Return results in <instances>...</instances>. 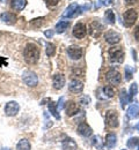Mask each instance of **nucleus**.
<instances>
[{
	"label": "nucleus",
	"mask_w": 139,
	"mask_h": 150,
	"mask_svg": "<svg viewBox=\"0 0 139 150\" xmlns=\"http://www.w3.org/2000/svg\"><path fill=\"white\" fill-rule=\"evenodd\" d=\"M92 143L94 144V147H96L98 149L102 150V144H101V141H100V137L99 136H93V139H92Z\"/></svg>",
	"instance_id": "32"
},
{
	"label": "nucleus",
	"mask_w": 139,
	"mask_h": 150,
	"mask_svg": "<svg viewBox=\"0 0 139 150\" xmlns=\"http://www.w3.org/2000/svg\"><path fill=\"white\" fill-rule=\"evenodd\" d=\"M119 100H120V106H122L123 109H125V105H126L128 103H130V97H129V95H128L125 89H122V90H120Z\"/></svg>",
	"instance_id": "21"
},
{
	"label": "nucleus",
	"mask_w": 139,
	"mask_h": 150,
	"mask_svg": "<svg viewBox=\"0 0 139 150\" xmlns=\"http://www.w3.org/2000/svg\"><path fill=\"white\" fill-rule=\"evenodd\" d=\"M16 149L18 150H30V143L28 140L26 139H22L19 141L18 146H16Z\"/></svg>",
	"instance_id": "25"
},
{
	"label": "nucleus",
	"mask_w": 139,
	"mask_h": 150,
	"mask_svg": "<svg viewBox=\"0 0 139 150\" xmlns=\"http://www.w3.org/2000/svg\"><path fill=\"white\" fill-rule=\"evenodd\" d=\"M138 144H139V139L137 136L130 137V139L128 140V142H126V147H128L129 149H135Z\"/></svg>",
	"instance_id": "26"
},
{
	"label": "nucleus",
	"mask_w": 139,
	"mask_h": 150,
	"mask_svg": "<svg viewBox=\"0 0 139 150\" xmlns=\"http://www.w3.org/2000/svg\"><path fill=\"white\" fill-rule=\"evenodd\" d=\"M99 1H101V5H104V6H108L111 2V0H99Z\"/></svg>",
	"instance_id": "38"
},
{
	"label": "nucleus",
	"mask_w": 139,
	"mask_h": 150,
	"mask_svg": "<svg viewBox=\"0 0 139 150\" xmlns=\"http://www.w3.org/2000/svg\"><path fill=\"white\" fill-rule=\"evenodd\" d=\"M138 150H139V144H138Z\"/></svg>",
	"instance_id": "44"
},
{
	"label": "nucleus",
	"mask_w": 139,
	"mask_h": 150,
	"mask_svg": "<svg viewBox=\"0 0 139 150\" xmlns=\"http://www.w3.org/2000/svg\"><path fill=\"white\" fill-rule=\"evenodd\" d=\"M19 110H20V106H19V104H18L16 102H14V100L8 102V103L6 104V106H5V113H6L8 117H14V115H16L18 112H19Z\"/></svg>",
	"instance_id": "8"
},
{
	"label": "nucleus",
	"mask_w": 139,
	"mask_h": 150,
	"mask_svg": "<svg viewBox=\"0 0 139 150\" xmlns=\"http://www.w3.org/2000/svg\"><path fill=\"white\" fill-rule=\"evenodd\" d=\"M68 57L72 59V60H79L80 58L82 57V50L79 46H76V45H72V46H68L67 50H66Z\"/></svg>",
	"instance_id": "9"
},
{
	"label": "nucleus",
	"mask_w": 139,
	"mask_h": 150,
	"mask_svg": "<svg viewBox=\"0 0 139 150\" xmlns=\"http://www.w3.org/2000/svg\"><path fill=\"white\" fill-rule=\"evenodd\" d=\"M103 93H104V96L105 97H108V98H111V97H114L115 96V90L111 88V87H109V86H105V87H103Z\"/></svg>",
	"instance_id": "29"
},
{
	"label": "nucleus",
	"mask_w": 139,
	"mask_h": 150,
	"mask_svg": "<svg viewBox=\"0 0 139 150\" xmlns=\"http://www.w3.org/2000/svg\"><path fill=\"white\" fill-rule=\"evenodd\" d=\"M82 89H83V84L79 80H72L68 84V90L73 94H79L82 91Z\"/></svg>",
	"instance_id": "12"
},
{
	"label": "nucleus",
	"mask_w": 139,
	"mask_h": 150,
	"mask_svg": "<svg viewBox=\"0 0 139 150\" xmlns=\"http://www.w3.org/2000/svg\"><path fill=\"white\" fill-rule=\"evenodd\" d=\"M79 111H80V109L77 103H74V102H68V103H67V105H66V114H67V115L73 117L74 114H77Z\"/></svg>",
	"instance_id": "18"
},
{
	"label": "nucleus",
	"mask_w": 139,
	"mask_h": 150,
	"mask_svg": "<svg viewBox=\"0 0 139 150\" xmlns=\"http://www.w3.org/2000/svg\"><path fill=\"white\" fill-rule=\"evenodd\" d=\"M1 150H11V149H8V148H4V149H1Z\"/></svg>",
	"instance_id": "42"
},
{
	"label": "nucleus",
	"mask_w": 139,
	"mask_h": 150,
	"mask_svg": "<svg viewBox=\"0 0 139 150\" xmlns=\"http://www.w3.org/2000/svg\"><path fill=\"white\" fill-rule=\"evenodd\" d=\"M48 108H49V111L51 112V114L57 119V120H59L60 119V115L59 113H58V109H57V106H56V104L52 102V100H49V104H48Z\"/></svg>",
	"instance_id": "24"
},
{
	"label": "nucleus",
	"mask_w": 139,
	"mask_h": 150,
	"mask_svg": "<svg viewBox=\"0 0 139 150\" xmlns=\"http://www.w3.org/2000/svg\"><path fill=\"white\" fill-rule=\"evenodd\" d=\"M80 102H81V103H82L83 105H87V104H89V102H91V99H89V97H87V96H86V97H82Z\"/></svg>",
	"instance_id": "34"
},
{
	"label": "nucleus",
	"mask_w": 139,
	"mask_h": 150,
	"mask_svg": "<svg viewBox=\"0 0 139 150\" xmlns=\"http://www.w3.org/2000/svg\"><path fill=\"white\" fill-rule=\"evenodd\" d=\"M104 38H105V42H107L108 44L114 45V44L119 43V40H120V35H119L118 33H116V31L110 30V31H108V33L104 35Z\"/></svg>",
	"instance_id": "11"
},
{
	"label": "nucleus",
	"mask_w": 139,
	"mask_h": 150,
	"mask_svg": "<svg viewBox=\"0 0 139 150\" xmlns=\"http://www.w3.org/2000/svg\"><path fill=\"white\" fill-rule=\"evenodd\" d=\"M116 143H117V136H116V134H114V133L107 134V136H105V146H107V148L111 149V148H114L116 146Z\"/></svg>",
	"instance_id": "19"
},
{
	"label": "nucleus",
	"mask_w": 139,
	"mask_h": 150,
	"mask_svg": "<svg viewBox=\"0 0 139 150\" xmlns=\"http://www.w3.org/2000/svg\"><path fill=\"white\" fill-rule=\"evenodd\" d=\"M110 62L113 64H122L124 60V52L120 47H111L108 52Z\"/></svg>",
	"instance_id": "2"
},
{
	"label": "nucleus",
	"mask_w": 139,
	"mask_h": 150,
	"mask_svg": "<svg viewBox=\"0 0 139 150\" xmlns=\"http://www.w3.org/2000/svg\"><path fill=\"white\" fill-rule=\"evenodd\" d=\"M137 129H138V131H139V125H138V126H137Z\"/></svg>",
	"instance_id": "43"
},
{
	"label": "nucleus",
	"mask_w": 139,
	"mask_h": 150,
	"mask_svg": "<svg viewBox=\"0 0 139 150\" xmlns=\"http://www.w3.org/2000/svg\"><path fill=\"white\" fill-rule=\"evenodd\" d=\"M23 57L28 64H36L40 59V49L35 44H27L23 51Z\"/></svg>",
	"instance_id": "1"
},
{
	"label": "nucleus",
	"mask_w": 139,
	"mask_h": 150,
	"mask_svg": "<svg viewBox=\"0 0 139 150\" xmlns=\"http://www.w3.org/2000/svg\"><path fill=\"white\" fill-rule=\"evenodd\" d=\"M59 1L60 0H46V2H48V5H49V6H56Z\"/></svg>",
	"instance_id": "36"
},
{
	"label": "nucleus",
	"mask_w": 139,
	"mask_h": 150,
	"mask_svg": "<svg viewBox=\"0 0 139 150\" xmlns=\"http://www.w3.org/2000/svg\"><path fill=\"white\" fill-rule=\"evenodd\" d=\"M104 19H105V22L109 23V24H114L115 23V14L111 9H108L104 14Z\"/></svg>",
	"instance_id": "27"
},
{
	"label": "nucleus",
	"mask_w": 139,
	"mask_h": 150,
	"mask_svg": "<svg viewBox=\"0 0 139 150\" xmlns=\"http://www.w3.org/2000/svg\"><path fill=\"white\" fill-rule=\"evenodd\" d=\"M45 53L48 57H53L56 53V45L52 43H46V47H45Z\"/></svg>",
	"instance_id": "28"
},
{
	"label": "nucleus",
	"mask_w": 139,
	"mask_h": 150,
	"mask_svg": "<svg viewBox=\"0 0 139 150\" xmlns=\"http://www.w3.org/2000/svg\"><path fill=\"white\" fill-rule=\"evenodd\" d=\"M80 13H81V8L79 7L78 4H71L66 9L65 12L63 13V18H67V19H71V18H74V16H78Z\"/></svg>",
	"instance_id": "6"
},
{
	"label": "nucleus",
	"mask_w": 139,
	"mask_h": 150,
	"mask_svg": "<svg viewBox=\"0 0 139 150\" xmlns=\"http://www.w3.org/2000/svg\"><path fill=\"white\" fill-rule=\"evenodd\" d=\"M68 27H70V21H59L56 24V31L58 34H63Z\"/></svg>",
	"instance_id": "22"
},
{
	"label": "nucleus",
	"mask_w": 139,
	"mask_h": 150,
	"mask_svg": "<svg viewBox=\"0 0 139 150\" xmlns=\"http://www.w3.org/2000/svg\"><path fill=\"white\" fill-rule=\"evenodd\" d=\"M77 132H78V134L82 135V136H86V137L91 136V135H92V133H93L92 128H91V127H89V126H88L86 122L80 124L79 126H78V129H77Z\"/></svg>",
	"instance_id": "17"
},
{
	"label": "nucleus",
	"mask_w": 139,
	"mask_h": 150,
	"mask_svg": "<svg viewBox=\"0 0 139 150\" xmlns=\"http://www.w3.org/2000/svg\"><path fill=\"white\" fill-rule=\"evenodd\" d=\"M126 114H128L129 118H136V117L139 114V105L138 104H132V105L129 108V110H128Z\"/></svg>",
	"instance_id": "23"
},
{
	"label": "nucleus",
	"mask_w": 139,
	"mask_h": 150,
	"mask_svg": "<svg viewBox=\"0 0 139 150\" xmlns=\"http://www.w3.org/2000/svg\"><path fill=\"white\" fill-rule=\"evenodd\" d=\"M105 79L110 84L118 86L122 81V75L119 74V72L116 69H110V71H108V73L105 75Z\"/></svg>",
	"instance_id": "7"
},
{
	"label": "nucleus",
	"mask_w": 139,
	"mask_h": 150,
	"mask_svg": "<svg viewBox=\"0 0 139 150\" xmlns=\"http://www.w3.org/2000/svg\"><path fill=\"white\" fill-rule=\"evenodd\" d=\"M133 69L130 66H125V81H130L132 79V74H133Z\"/></svg>",
	"instance_id": "30"
},
{
	"label": "nucleus",
	"mask_w": 139,
	"mask_h": 150,
	"mask_svg": "<svg viewBox=\"0 0 139 150\" xmlns=\"http://www.w3.org/2000/svg\"><path fill=\"white\" fill-rule=\"evenodd\" d=\"M105 124L111 127V128H115V127H118L119 122H118V113L116 112L115 110H109L105 113Z\"/></svg>",
	"instance_id": "3"
},
{
	"label": "nucleus",
	"mask_w": 139,
	"mask_h": 150,
	"mask_svg": "<svg viewBox=\"0 0 139 150\" xmlns=\"http://www.w3.org/2000/svg\"><path fill=\"white\" fill-rule=\"evenodd\" d=\"M22 80H23V82L28 86V87H35V86H37V83H38V77H37V75L35 74L34 72H31V71H26L23 75H22Z\"/></svg>",
	"instance_id": "4"
},
{
	"label": "nucleus",
	"mask_w": 139,
	"mask_h": 150,
	"mask_svg": "<svg viewBox=\"0 0 139 150\" xmlns=\"http://www.w3.org/2000/svg\"><path fill=\"white\" fill-rule=\"evenodd\" d=\"M61 148H63V150H78V146H77V143L73 139L67 137L63 141Z\"/></svg>",
	"instance_id": "16"
},
{
	"label": "nucleus",
	"mask_w": 139,
	"mask_h": 150,
	"mask_svg": "<svg viewBox=\"0 0 139 150\" xmlns=\"http://www.w3.org/2000/svg\"><path fill=\"white\" fill-rule=\"evenodd\" d=\"M138 18V14L135 9H128L124 14H123V19H124V24L126 27H132Z\"/></svg>",
	"instance_id": "5"
},
{
	"label": "nucleus",
	"mask_w": 139,
	"mask_h": 150,
	"mask_svg": "<svg viewBox=\"0 0 139 150\" xmlns=\"http://www.w3.org/2000/svg\"><path fill=\"white\" fill-rule=\"evenodd\" d=\"M124 1H125V4H126V5H135L138 0H124Z\"/></svg>",
	"instance_id": "39"
},
{
	"label": "nucleus",
	"mask_w": 139,
	"mask_h": 150,
	"mask_svg": "<svg viewBox=\"0 0 139 150\" xmlns=\"http://www.w3.org/2000/svg\"><path fill=\"white\" fill-rule=\"evenodd\" d=\"M87 35V28H86V25L83 24V23H77L76 25H74V28H73V36L76 38H83L85 36Z\"/></svg>",
	"instance_id": "10"
},
{
	"label": "nucleus",
	"mask_w": 139,
	"mask_h": 150,
	"mask_svg": "<svg viewBox=\"0 0 139 150\" xmlns=\"http://www.w3.org/2000/svg\"><path fill=\"white\" fill-rule=\"evenodd\" d=\"M63 103H64V97H61L59 99V102H58V105H57V109H58V110H61V109H63Z\"/></svg>",
	"instance_id": "37"
},
{
	"label": "nucleus",
	"mask_w": 139,
	"mask_h": 150,
	"mask_svg": "<svg viewBox=\"0 0 139 150\" xmlns=\"http://www.w3.org/2000/svg\"><path fill=\"white\" fill-rule=\"evenodd\" d=\"M52 84H53V88L56 90H59L64 87L65 84V76L63 74H55L53 75V79H52Z\"/></svg>",
	"instance_id": "13"
},
{
	"label": "nucleus",
	"mask_w": 139,
	"mask_h": 150,
	"mask_svg": "<svg viewBox=\"0 0 139 150\" xmlns=\"http://www.w3.org/2000/svg\"><path fill=\"white\" fill-rule=\"evenodd\" d=\"M44 34H45V36H46L48 38H51V37H53V35H55V31H53V30H46Z\"/></svg>",
	"instance_id": "35"
},
{
	"label": "nucleus",
	"mask_w": 139,
	"mask_h": 150,
	"mask_svg": "<svg viewBox=\"0 0 139 150\" xmlns=\"http://www.w3.org/2000/svg\"><path fill=\"white\" fill-rule=\"evenodd\" d=\"M0 19L2 22L7 23V24H14L16 22V15L11 12H5L0 15Z\"/></svg>",
	"instance_id": "15"
},
{
	"label": "nucleus",
	"mask_w": 139,
	"mask_h": 150,
	"mask_svg": "<svg viewBox=\"0 0 139 150\" xmlns=\"http://www.w3.org/2000/svg\"><path fill=\"white\" fill-rule=\"evenodd\" d=\"M122 150H126V149H122Z\"/></svg>",
	"instance_id": "45"
},
{
	"label": "nucleus",
	"mask_w": 139,
	"mask_h": 150,
	"mask_svg": "<svg viewBox=\"0 0 139 150\" xmlns=\"http://www.w3.org/2000/svg\"><path fill=\"white\" fill-rule=\"evenodd\" d=\"M27 5V0H12L11 1V7L16 11V12H21Z\"/></svg>",
	"instance_id": "20"
},
{
	"label": "nucleus",
	"mask_w": 139,
	"mask_h": 150,
	"mask_svg": "<svg viewBox=\"0 0 139 150\" xmlns=\"http://www.w3.org/2000/svg\"><path fill=\"white\" fill-rule=\"evenodd\" d=\"M2 65H7V61H6V59L0 58V66H2Z\"/></svg>",
	"instance_id": "41"
},
{
	"label": "nucleus",
	"mask_w": 139,
	"mask_h": 150,
	"mask_svg": "<svg viewBox=\"0 0 139 150\" xmlns=\"http://www.w3.org/2000/svg\"><path fill=\"white\" fill-rule=\"evenodd\" d=\"M135 37H136V39L139 42V25L136 28V30H135Z\"/></svg>",
	"instance_id": "40"
},
{
	"label": "nucleus",
	"mask_w": 139,
	"mask_h": 150,
	"mask_svg": "<svg viewBox=\"0 0 139 150\" xmlns=\"http://www.w3.org/2000/svg\"><path fill=\"white\" fill-rule=\"evenodd\" d=\"M138 93V87H137V84L136 83H133V84H131V87H130V94H129V97H130V100L137 95Z\"/></svg>",
	"instance_id": "31"
},
{
	"label": "nucleus",
	"mask_w": 139,
	"mask_h": 150,
	"mask_svg": "<svg viewBox=\"0 0 139 150\" xmlns=\"http://www.w3.org/2000/svg\"><path fill=\"white\" fill-rule=\"evenodd\" d=\"M43 20H44L43 18H40V19H35L34 21H31V24H35V25H37V27H38L41 23H43Z\"/></svg>",
	"instance_id": "33"
},
{
	"label": "nucleus",
	"mask_w": 139,
	"mask_h": 150,
	"mask_svg": "<svg viewBox=\"0 0 139 150\" xmlns=\"http://www.w3.org/2000/svg\"><path fill=\"white\" fill-rule=\"evenodd\" d=\"M102 29H103V27L101 25V23H100L99 21H94V22H92V24H91V27H89V33H91V35H92L93 37L96 38L100 36Z\"/></svg>",
	"instance_id": "14"
}]
</instances>
